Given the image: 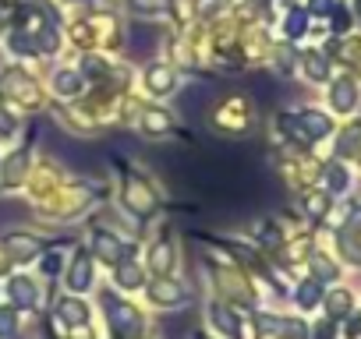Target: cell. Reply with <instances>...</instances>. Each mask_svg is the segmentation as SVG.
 Here are the masks:
<instances>
[{
	"label": "cell",
	"instance_id": "ac0fdd59",
	"mask_svg": "<svg viewBox=\"0 0 361 339\" xmlns=\"http://www.w3.org/2000/svg\"><path fill=\"white\" fill-rule=\"evenodd\" d=\"M319 297H322V290H319V283H315V279H308V283H305V286L298 290V300H301L305 307H312V304H315Z\"/></svg>",
	"mask_w": 361,
	"mask_h": 339
},
{
	"label": "cell",
	"instance_id": "5bb4252c",
	"mask_svg": "<svg viewBox=\"0 0 361 339\" xmlns=\"http://www.w3.org/2000/svg\"><path fill=\"white\" fill-rule=\"evenodd\" d=\"M305 71H308V78H312V82H322V78H326V71H329V64H326V57H322V53H305Z\"/></svg>",
	"mask_w": 361,
	"mask_h": 339
},
{
	"label": "cell",
	"instance_id": "44dd1931",
	"mask_svg": "<svg viewBox=\"0 0 361 339\" xmlns=\"http://www.w3.org/2000/svg\"><path fill=\"white\" fill-rule=\"evenodd\" d=\"M75 89H78V75H71V71H61V75H57V92L71 96Z\"/></svg>",
	"mask_w": 361,
	"mask_h": 339
},
{
	"label": "cell",
	"instance_id": "5b68a950",
	"mask_svg": "<svg viewBox=\"0 0 361 339\" xmlns=\"http://www.w3.org/2000/svg\"><path fill=\"white\" fill-rule=\"evenodd\" d=\"M259 325H262V328H273V332H283L287 339H305V335H308V328H305L301 321H287V318H269V314H262Z\"/></svg>",
	"mask_w": 361,
	"mask_h": 339
},
{
	"label": "cell",
	"instance_id": "ba28073f",
	"mask_svg": "<svg viewBox=\"0 0 361 339\" xmlns=\"http://www.w3.org/2000/svg\"><path fill=\"white\" fill-rule=\"evenodd\" d=\"M354 103H357V89H354L350 82H336V85H333V106L343 110V113H350Z\"/></svg>",
	"mask_w": 361,
	"mask_h": 339
},
{
	"label": "cell",
	"instance_id": "7c38bea8",
	"mask_svg": "<svg viewBox=\"0 0 361 339\" xmlns=\"http://www.w3.org/2000/svg\"><path fill=\"white\" fill-rule=\"evenodd\" d=\"M149 89L152 92H173V75L166 71V68H149Z\"/></svg>",
	"mask_w": 361,
	"mask_h": 339
},
{
	"label": "cell",
	"instance_id": "7402d4cb",
	"mask_svg": "<svg viewBox=\"0 0 361 339\" xmlns=\"http://www.w3.org/2000/svg\"><path fill=\"white\" fill-rule=\"evenodd\" d=\"M135 8H138V11H163L166 0H135Z\"/></svg>",
	"mask_w": 361,
	"mask_h": 339
},
{
	"label": "cell",
	"instance_id": "8992f818",
	"mask_svg": "<svg viewBox=\"0 0 361 339\" xmlns=\"http://www.w3.org/2000/svg\"><path fill=\"white\" fill-rule=\"evenodd\" d=\"M92 244H96V255H99V258H106V262H117V258L124 255V248H121V241H117L114 234L96 230V234H92Z\"/></svg>",
	"mask_w": 361,
	"mask_h": 339
},
{
	"label": "cell",
	"instance_id": "cb8c5ba5",
	"mask_svg": "<svg viewBox=\"0 0 361 339\" xmlns=\"http://www.w3.org/2000/svg\"><path fill=\"white\" fill-rule=\"evenodd\" d=\"M315 272H319V276H326V279H333V276H336V269H333L329 262H322V258H315Z\"/></svg>",
	"mask_w": 361,
	"mask_h": 339
},
{
	"label": "cell",
	"instance_id": "7a4b0ae2",
	"mask_svg": "<svg viewBox=\"0 0 361 339\" xmlns=\"http://www.w3.org/2000/svg\"><path fill=\"white\" fill-rule=\"evenodd\" d=\"M290 127H294L301 138H308V141H312V138L329 134V117H326V113H319V110H305V113H301Z\"/></svg>",
	"mask_w": 361,
	"mask_h": 339
},
{
	"label": "cell",
	"instance_id": "4fadbf2b",
	"mask_svg": "<svg viewBox=\"0 0 361 339\" xmlns=\"http://www.w3.org/2000/svg\"><path fill=\"white\" fill-rule=\"evenodd\" d=\"M128 202H131V205H135V209H138L142 216H145V212H152V205H156V202L149 198V191H145L142 184H128Z\"/></svg>",
	"mask_w": 361,
	"mask_h": 339
},
{
	"label": "cell",
	"instance_id": "6da1fadb",
	"mask_svg": "<svg viewBox=\"0 0 361 339\" xmlns=\"http://www.w3.org/2000/svg\"><path fill=\"white\" fill-rule=\"evenodd\" d=\"M106 318H110V328L117 335H131L138 328V311L121 304V300H110V297H106Z\"/></svg>",
	"mask_w": 361,
	"mask_h": 339
},
{
	"label": "cell",
	"instance_id": "603a6c76",
	"mask_svg": "<svg viewBox=\"0 0 361 339\" xmlns=\"http://www.w3.org/2000/svg\"><path fill=\"white\" fill-rule=\"evenodd\" d=\"M287 32H290V36H301V32H305V18H301V15H290V18H287Z\"/></svg>",
	"mask_w": 361,
	"mask_h": 339
},
{
	"label": "cell",
	"instance_id": "52a82bcc",
	"mask_svg": "<svg viewBox=\"0 0 361 339\" xmlns=\"http://www.w3.org/2000/svg\"><path fill=\"white\" fill-rule=\"evenodd\" d=\"M213 325L220 328V332H227L231 339H241V321H238V314L234 311H227V307H213Z\"/></svg>",
	"mask_w": 361,
	"mask_h": 339
},
{
	"label": "cell",
	"instance_id": "e0dca14e",
	"mask_svg": "<svg viewBox=\"0 0 361 339\" xmlns=\"http://www.w3.org/2000/svg\"><path fill=\"white\" fill-rule=\"evenodd\" d=\"M152 269H156L159 276L170 269V248H166V244H156V248H152Z\"/></svg>",
	"mask_w": 361,
	"mask_h": 339
},
{
	"label": "cell",
	"instance_id": "d4e9b609",
	"mask_svg": "<svg viewBox=\"0 0 361 339\" xmlns=\"http://www.w3.org/2000/svg\"><path fill=\"white\" fill-rule=\"evenodd\" d=\"M216 8H220V0H202V4H199V15H202V18H209Z\"/></svg>",
	"mask_w": 361,
	"mask_h": 339
},
{
	"label": "cell",
	"instance_id": "9c48e42d",
	"mask_svg": "<svg viewBox=\"0 0 361 339\" xmlns=\"http://www.w3.org/2000/svg\"><path fill=\"white\" fill-rule=\"evenodd\" d=\"M8 248L15 251V258H36L39 241H36V237H22V234H15V237H8Z\"/></svg>",
	"mask_w": 361,
	"mask_h": 339
},
{
	"label": "cell",
	"instance_id": "ffe728a7",
	"mask_svg": "<svg viewBox=\"0 0 361 339\" xmlns=\"http://www.w3.org/2000/svg\"><path fill=\"white\" fill-rule=\"evenodd\" d=\"M326 184H329V191H343L347 188V174L340 166H329V174H326Z\"/></svg>",
	"mask_w": 361,
	"mask_h": 339
},
{
	"label": "cell",
	"instance_id": "277c9868",
	"mask_svg": "<svg viewBox=\"0 0 361 339\" xmlns=\"http://www.w3.org/2000/svg\"><path fill=\"white\" fill-rule=\"evenodd\" d=\"M68 286H71L75 293H82V290L92 286V262H89V255H78V258H75V265H71V272H68Z\"/></svg>",
	"mask_w": 361,
	"mask_h": 339
},
{
	"label": "cell",
	"instance_id": "3957f363",
	"mask_svg": "<svg viewBox=\"0 0 361 339\" xmlns=\"http://www.w3.org/2000/svg\"><path fill=\"white\" fill-rule=\"evenodd\" d=\"M149 297L156 300V304H180L188 297V290L180 286V283H173V279H159V283H152V290H149Z\"/></svg>",
	"mask_w": 361,
	"mask_h": 339
},
{
	"label": "cell",
	"instance_id": "8fae6325",
	"mask_svg": "<svg viewBox=\"0 0 361 339\" xmlns=\"http://www.w3.org/2000/svg\"><path fill=\"white\" fill-rule=\"evenodd\" d=\"M61 318H64L68 325H85L89 307H85L82 300H61Z\"/></svg>",
	"mask_w": 361,
	"mask_h": 339
},
{
	"label": "cell",
	"instance_id": "2e32d148",
	"mask_svg": "<svg viewBox=\"0 0 361 339\" xmlns=\"http://www.w3.org/2000/svg\"><path fill=\"white\" fill-rule=\"evenodd\" d=\"M329 314H347L350 311V293L347 290H336V293H329Z\"/></svg>",
	"mask_w": 361,
	"mask_h": 339
},
{
	"label": "cell",
	"instance_id": "83f0119b",
	"mask_svg": "<svg viewBox=\"0 0 361 339\" xmlns=\"http://www.w3.org/2000/svg\"><path fill=\"white\" fill-rule=\"evenodd\" d=\"M195 339H206V335H195Z\"/></svg>",
	"mask_w": 361,
	"mask_h": 339
},
{
	"label": "cell",
	"instance_id": "30bf717a",
	"mask_svg": "<svg viewBox=\"0 0 361 339\" xmlns=\"http://www.w3.org/2000/svg\"><path fill=\"white\" fill-rule=\"evenodd\" d=\"M117 283H121L124 290L142 286V269H138L135 262H117Z\"/></svg>",
	"mask_w": 361,
	"mask_h": 339
},
{
	"label": "cell",
	"instance_id": "484cf974",
	"mask_svg": "<svg viewBox=\"0 0 361 339\" xmlns=\"http://www.w3.org/2000/svg\"><path fill=\"white\" fill-rule=\"evenodd\" d=\"M43 269H47V272H57V269H61V258H57V255H54V258H47V265H43Z\"/></svg>",
	"mask_w": 361,
	"mask_h": 339
},
{
	"label": "cell",
	"instance_id": "4316f807",
	"mask_svg": "<svg viewBox=\"0 0 361 339\" xmlns=\"http://www.w3.org/2000/svg\"><path fill=\"white\" fill-rule=\"evenodd\" d=\"M354 332H361V318H354V321H347V335H354Z\"/></svg>",
	"mask_w": 361,
	"mask_h": 339
},
{
	"label": "cell",
	"instance_id": "9a60e30c",
	"mask_svg": "<svg viewBox=\"0 0 361 339\" xmlns=\"http://www.w3.org/2000/svg\"><path fill=\"white\" fill-rule=\"evenodd\" d=\"M11 297H15L18 304H36V286H32L29 279H15V283H11Z\"/></svg>",
	"mask_w": 361,
	"mask_h": 339
},
{
	"label": "cell",
	"instance_id": "d6986e66",
	"mask_svg": "<svg viewBox=\"0 0 361 339\" xmlns=\"http://www.w3.org/2000/svg\"><path fill=\"white\" fill-rule=\"evenodd\" d=\"M0 339H15V311L0 307Z\"/></svg>",
	"mask_w": 361,
	"mask_h": 339
}]
</instances>
